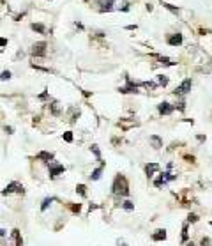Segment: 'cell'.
Instances as JSON below:
<instances>
[{
    "label": "cell",
    "mask_w": 212,
    "mask_h": 246,
    "mask_svg": "<svg viewBox=\"0 0 212 246\" xmlns=\"http://www.w3.org/2000/svg\"><path fill=\"white\" fill-rule=\"evenodd\" d=\"M111 191L117 197H129V182L125 179V175L117 174L113 179V184H111Z\"/></svg>",
    "instance_id": "1"
},
{
    "label": "cell",
    "mask_w": 212,
    "mask_h": 246,
    "mask_svg": "<svg viewBox=\"0 0 212 246\" xmlns=\"http://www.w3.org/2000/svg\"><path fill=\"white\" fill-rule=\"evenodd\" d=\"M2 195L4 197H7V195H12V193H20V195H23L25 193V190H23V186L20 184V182H16V181H12V182H9L4 190H2Z\"/></svg>",
    "instance_id": "2"
},
{
    "label": "cell",
    "mask_w": 212,
    "mask_h": 246,
    "mask_svg": "<svg viewBox=\"0 0 212 246\" xmlns=\"http://www.w3.org/2000/svg\"><path fill=\"white\" fill-rule=\"evenodd\" d=\"M48 174H49V179H57L62 172H65V166L64 165L57 163V161H51V163H48Z\"/></svg>",
    "instance_id": "3"
},
{
    "label": "cell",
    "mask_w": 212,
    "mask_h": 246,
    "mask_svg": "<svg viewBox=\"0 0 212 246\" xmlns=\"http://www.w3.org/2000/svg\"><path fill=\"white\" fill-rule=\"evenodd\" d=\"M191 85H193V80H191V78H186L184 82L175 89V96H186V94L191 90Z\"/></svg>",
    "instance_id": "4"
},
{
    "label": "cell",
    "mask_w": 212,
    "mask_h": 246,
    "mask_svg": "<svg viewBox=\"0 0 212 246\" xmlns=\"http://www.w3.org/2000/svg\"><path fill=\"white\" fill-rule=\"evenodd\" d=\"M46 48H48V44L44 43V41H39L32 46V55L34 57H44L46 55Z\"/></svg>",
    "instance_id": "5"
},
{
    "label": "cell",
    "mask_w": 212,
    "mask_h": 246,
    "mask_svg": "<svg viewBox=\"0 0 212 246\" xmlns=\"http://www.w3.org/2000/svg\"><path fill=\"white\" fill-rule=\"evenodd\" d=\"M138 87H140V83L131 82L129 78H127V85H125V87H120L119 90L122 94H136V92H138Z\"/></svg>",
    "instance_id": "6"
},
{
    "label": "cell",
    "mask_w": 212,
    "mask_h": 246,
    "mask_svg": "<svg viewBox=\"0 0 212 246\" xmlns=\"http://www.w3.org/2000/svg\"><path fill=\"white\" fill-rule=\"evenodd\" d=\"M158 110H159V113L161 115H170V113H173L175 106L173 104H170V103H166V101H163V103L158 104Z\"/></svg>",
    "instance_id": "7"
},
{
    "label": "cell",
    "mask_w": 212,
    "mask_h": 246,
    "mask_svg": "<svg viewBox=\"0 0 212 246\" xmlns=\"http://www.w3.org/2000/svg\"><path fill=\"white\" fill-rule=\"evenodd\" d=\"M53 152H48V151H41V152L35 154V159H39V161H44V163H51L53 161Z\"/></svg>",
    "instance_id": "8"
},
{
    "label": "cell",
    "mask_w": 212,
    "mask_h": 246,
    "mask_svg": "<svg viewBox=\"0 0 212 246\" xmlns=\"http://www.w3.org/2000/svg\"><path fill=\"white\" fill-rule=\"evenodd\" d=\"M152 241H156V243H159V241H166V230L164 229H158L152 234Z\"/></svg>",
    "instance_id": "9"
},
{
    "label": "cell",
    "mask_w": 212,
    "mask_h": 246,
    "mask_svg": "<svg viewBox=\"0 0 212 246\" xmlns=\"http://www.w3.org/2000/svg\"><path fill=\"white\" fill-rule=\"evenodd\" d=\"M159 170V165L158 163H148L145 165V174H147V177H154V174Z\"/></svg>",
    "instance_id": "10"
},
{
    "label": "cell",
    "mask_w": 212,
    "mask_h": 246,
    "mask_svg": "<svg viewBox=\"0 0 212 246\" xmlns=\"http://www.w3.org/2000/svg\"><path fill=\"white\" fill-rule=\"evenodd\" d=\"M168 44H172V46H180V44H182V34H173V36H170Z\"/></svg>",
    "instance_id": "11"
},
{
    "label": "cell",
    "mask_w": 212,
    "mask_h": 246,
    "mask_svg": "<svg viewBox=\"0 0 212 246\" xmlns=\"http://www.w3.org/2000/svg\"><path fill=\"white\" fill-rule=\"evenodd\" d=\"M148 142H150V145H152L154 149H161V147H163V140H161L158 135H152V137H148Z\"/></svg>",
    "instance_id": "12"
},
{
    "label": "cell",
    "mask_w": 212,
    "mask_h": 246,
    "mask_svg": "<svg viewBox=\"0 0 212 246\" xmlns=\"http://www.w3.org/2000/svg\"><path fill=\"white\" fill-rule=\"evenodd\" d=\"M103 170H104V163H101V166H97L96 170H92L90 179H92V181H99V179H101V175H103Z\"/></svg>",
    "instance_id": "13"
},
{
    "label": "cell",
    "mask_w": 212,
    "mask_h": 246,
    "mask_svg": "<svg viewBox=\"0 0 212 246\" xmlns=\"http://www.w3.org/2000/svg\"><path fill=\"white\" fill-rule=\"evenodd\" d=\"M187 237H189V223L186 221V223L182 225V243H186Z\"/></svg>",
    "instance_id": "14"
},
{
    "label": "cell",
    "mask_w": 212,
    "mask_h": 246,
    "mask_svg": "<svg viewBox=\"0 0 212 246\" xmlns=\"http://www.w3.org/2000/svg\"><path fill=\"white\" fill-rule=\"evenodd\" d=\"M49 110H51V113H53L55 117H59L60 115V104L57 103V101H53V103L49 104Z\"/></svg>",
    "instance_id": "15"
},
{
    "label": "cell",
    "mask_w": 212,
    "mask_h": 246,
    "mask_svg": "<svg viewBox=\"0 0 212 246\" xmlns=\"http://www.w3.org/2000/svg\"><path fill=\"white\" fill-rule=\"evenodd\" d=\"M12 237H14V241H16V246H23V239H21V235H20V230H18V229L12 230Z\"/></svg>",
    "instance_id": "16"
},
{
    "label": "cell",
    "mask_w": 212,
    "mask_h": 246,
    "mask_svg": "<svg viewBox=\"0 0 212 246\" xmlns=\"http://www.w3.org/2000/svg\"><path fill=\"white\" fill-rule=\"evenodd\" d=\"M111 9H113V0L101 2V11H111Z\"/></svg>",
    "instance_id": "17"
},
{
    "label": "cell",
    "mask_w": 212,
    "mask_h": 246,
    "mask_svg": "<svg viewBox=\"0 0 212 246\" xmlns=\"http://www.w3.org/2000/svg\"><path fill=\"white\" fill-rule=\"evenodd\" d=\"M76 193L80 195V197H87V186L85 184H76Z\"/></svg>",
    "instance_id": "18"
},
{
    "label": "cell",
    "mask_w": 212,
    "mask_h": 246,
    "mask_svg": "<svg viewBox=\"0 0 212 246\" xmlns=\"http://www.w3.org/2000/svg\"><path fill=\"white\" fill-rule=\"evenodd\" d=\"M53 200H55L53 197H48V198H44V200H43V204H41V211H43V213H44V211H46V209H48L49 205H51V202H53Z\"/></svg>",
    "instance_id": "19"
},
{
    "label": "cell",
    "mask_w": 212,
    "mask_h": 246,
    "mask_svg": "<svg viewBox=\"0 0 212 246\" xmlns=\"http://www.w3.org/2000/svg\"><path fill=\"white\" fill-rule=\"evenodd\" d=\"M168 76H166V75H158V85H163V87H166V85H168Z\"/></svg>",
    "instance_id": "20"
},
{
    "label": "cell",
    "mask_w": 212,
    "mask_h": 246,
    "mask_svg": "<svg viewBox=\"0 0 212 246\" xmlns=\"http://www.w3.org/2000/svg\"><path fill=\"white\" fill-rule=\"evenodd\" d=\"M69 209L73 214H80L82 213V204H71L69 202Z\"/></svg>",
    "instance_id": "21"
},
{
    "label": "cell",
    "mask_w": 212,
    "mask_h": 246,
    "mask_svg": "<svg viewBox=\"0 0 212 246\" xmlns=\"http://www.w3.org/2000/svg\"><path fill=\"white\" fill-rule=\"evenodd\" d=\"M30 27H32V30H35V32H39V34L46 32V27H44V25H41V23H32Z\"/></svg>",
    "instance_id": "22"
},
{
    "label": "cell",
    "mask_w": 212,
    "mask_h": 246,
    "mask_svg": "<svg viewBox=\"0 0 212 246\" xmlns=\"http://www.w3.org/2000/svg\"><path fill=\"white\" fill-rule=\"evenodd\" d=\"M120 205H122V209H125V211H134V204L131 202V200H124Z\"/></svg>",
    "instance_id": "23"
},
{
    "label": "cell",
    "mask_w": 212,
    "mask_h": 246,
    "mask_svg": "<svg viewBox=\"0 0 212 246\" xmlns=\"http://www.w3.org/2000/svg\"><path fill=\"white\" fill-rule=\"evenodd\" d=\"M198 214H195V213H189L187 214V223H196V221H198Z\"/></svg>",
    "instance_id": "24"
},
{
    "label": "cell",
    "mask_w": 212,
    "mask_h": 246,
    "mask_svg": "<svg viewBox=\"0 0 212 246\" xmlns=\"http://www.w3.org/2000/svg\"><path fill=\"white\" fill-rule=\"evenodd\" d=\"M90 151H92V152H94V156L97 158V161H101V151H99V147H97V145H92V147H90Z\"/></svg>",
    "instance_id": "25"
},
{
    "label": "cell",
    "mask_w": 212,
    "mask_h": 246,
    "mask_svg": "<svg viewBox=\"0 0 212 246\" xmlns=\"http://www.w3.org/2000/svg\"><path fill=\"white\" fill-rule=\"evenodd\" d=\"M0 80H2V82L11 80V71H9V69H7V71H2V75H0Z\"/></svg>",
    "instance_id": "26"
},
{
    "label": "cell",
    "mask_w": 212,
    "mask_h": 246,
    "mask_svg": "<svg viewBox=\"0 0 212 246\" xmlns=\"http://www.w3.org/2000/svg\"><path fill=\"white\" fill-rule=\"evenodd\" d=\"M200 246H212V243H210V237H201V241H200Z\"/></svg>",
    "instance_id": "27"
},
{
    "label": "cell",
    "mask_w": 212,
    "mask_h": 246,
    "mask_svg": "<svg viewBox=\"0 0 212 246\" xmlns=\"http://www.w3.org/2000/svg\"><path fill=\"white\" fill-rule=\"evenodd\" d=\"M62 138H64V140H65L67 143H71V142H73V133H71V131H65V133H64V137H62Z\"/></svg>",
    "instance_id": "28"
},
{
    "label": "cell",
    "mask_w": 212,
    "mask_h": 246,
    "mask_svg": "<svg viewBox=\"0 0 212 246\" xmlns=\"http://www.w3.org/2000/svg\"><path fill=\"white\" fill-rule=\"evenodd\" d=\"M163 6L166 7L168 11H172V12H173V14H177V12H179V9H177V7H173V6H172V4H163Z\"/></svg>",
    "instance_id": "29"
},
{
    "label": "cell",
    "mask_w": 212,
    "mask_h": 246,
    "mask_svg": "<svg viewBox=\"0 0 212 246\" xmlns=\"http://www.w3.org/2000/svg\"><path fill=\"white\" fill-rule=\"evenodd\" d=\"M117 246H127V244H125V241H122V239H117Z\"/></svg>",
    "instance_id": "30"
},
{
    "label": "cell",
    "mask_w": 212,
    "mask_h": 246,
    "mask_svg": "<svg viewBox=\"0 0 212 246\" xmlns=\"http://www.w3.org/2000/svg\"><path fill=\"white\" fill-rule=\"evenodd\" d=\"M7 235V230L6 229H0V237H6Z\"/></svg>",
    "instance_id": "31"
},
{
    "label": "cell",
    "mask_w": 212,
    "mask_h": 246,
    "mask_svg": "<svg viewBox=\"0 0 212 246\" xmlns=\"http://www.w3.org/2000/svg\"><path fill=\"white\" fill-rule=\"evenodd\" d=\"M0 46H7V39H2V37H0Z\"/></svg>",
    "instance_id": "32"
},
{
    "label": "cell",
    "mask_w": 212,
    "mask_h": 246,
    "mask_svg": "<svg viewBox=\"0 0 212 246\" xmlns=\"http://www.w3.org/2000/svg\"><path fill=\"white\" fill-rule=\"evenodd\" d=\"M46 98H48V92H43L41 96H39V99H46Z\"/></svg>",
    "instance_id": "33"
},
{
    "label": "cell",
    "mask_w": 212,
    "mask_h": 246,
    "mask_svg": "<svg viewBox=\"0 0 212 246\" xmlns=\"http://www.w3.org/2000/svg\"><path fill=\"white\" fill-rule=\"evenodd\" d=\"M184 159H187L189 163H191V161H195V158H193V156H184Z\"/></svg>",
    "instance_id": "34"
},
{
    "label": "cell",
    "mask_w": 212,
    "mask_h": 246,
    "mask_svg": "<svg viewBox=\"0 0 212 246\" xmlns=\"http://www.w3.org/2000/svg\"><path fill=\"white\" fill-rule=\"evenodd\" d=\"M6 131L9 133V135H11V133H12V128H11V126H6Z\"/></svg>",
    "instance_id": "35"
},
{
    "label": "cell",
    "mask_w": 212,
    "mask_h": 246,
    "mask_svg": "<svg viewBox=\"0 0 212 246\" xmlns=\"http://www.w3.org/2000/svg\"><path fill=\"white\" fill-rule=\"evenodd\" d=\"M186 246H196V244H195V243H187Z\"/></svg>",
    "instance_id": "36"
}]
</instances>
